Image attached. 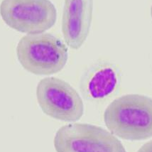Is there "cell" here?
I'll list each match as a JSON object with an SVG mask.
<instances>
[{"label":"cell","instance_id":"obj_1","mask_svg":"<svg viewBox=\"0 0 152 152\" xmlns=\"http://www.w3.org/2000/svg\"><path fill=\"white\" fill-rule=\"evenodd\" d=\"M109 131L129 141L152 137V98L139 94L123 95L113 100L104 113Z\"/></svg>","mask_w":152,"mask_h":152},{"label":"cell","instance_id":"obj_2","mask_svg":"<svg viewBox=\"0 0 152 152\" xmlns=\"http://www.w3.org/2000/svg\"><path fill=\"white\" fill-rule=\"evenodd\" d=\"M16 52L23 68L37 75L58 73L68 58L66 45L49 33L24 36L19 40Z\"/></svg>","mask_w":152,"mask_h":152},{"label":"cell","instance_id":"obj_3","mask_svg":"<svg viewBox=\"0 0 152 152\" xmlns=\"http://www.w3.org/2000/svg\"><path fill=\"white\" fill-rule=\"evenodd\" d=\"M0 16L12 29L31 35L53 27L57 10L50 0H2Z\"/></svg>","mask_w":152,"mask_h":152},{"label":"cell","instance_id":"obj_4","mask_svg":"<svg viewBox=\"0 0 152 152\" xmlns=\"http://www.w3.org/2000/svg\"><path fill=\"white\" fill-rule=\"evenodd\" d=\"M53 144L56 152H126L113 134L86 123L61 126L56 134Z\"/></svg>","mask_w":152,"mask_h":152},{"label":"cell","instance_id":"obj_5","mask_svg":"<svg viewBox=\"0 0 152 152\" xmlns=\"http://www.w3.org/2000/svg\"><path fill=\"white\" fill-rule=\"evenodd\" d=\"M38 104L43 113L64 122H76L84 113V104L73 87L62 79L45 77L37 87Z\"/></svg>","mask_w":152,"mask_h":152},{"label":"cell","instance_id":"obj_6","mask_svg":"<svg viewBox=\"0 0 152 152\" xmlns=\"http://www.w3.org/2000/svg\"><path fill=\"white\" fill-rule=\"evenodd\" d=\"M93 0H65L62 33L65 42L77 50L86 42L93 19Z\"/></svg>","mask_w":152,"mask_h":152},{"label":"cell","instance_id":"obj_7","mask_svg":"<svg viewBox=\"0 0 152 152\" xmlns=\"http://www.w3.org/2000/svg\"><path fill=\"white\" fill-rule=\"evenodd\" d=\"M118 81V73L114 67L110 65H100L90 72L83 86L88 97L102 99L115 91Z\"/></svg>","mask_w":152,"mask_h":152},{"label":"cell","instance_id":"obj_8","mask_svg":"<svg viewBox=\"0 0 152 152\" xmlns=\"http://www.w3.org/2000/svg\"><path fill=\"white\" fill-rule=\"evenodd\" d=\"M137 152H152V140L144 144Z\"/></svg>","mask_w":152,"mask_h":152},{"label":"cell","instance_id":"obj_9","mask_svg":"<svg viewBox=\"0 0 152 152\" xmlns=\"http://www.w3.org/2000/svg\"><path fill=\"white\" fill-rule=\"evenodd\" d=\"M151 18H152V5H151Z\"/></svg>","mask_w":152,"mask_h":152}]
</instances>
